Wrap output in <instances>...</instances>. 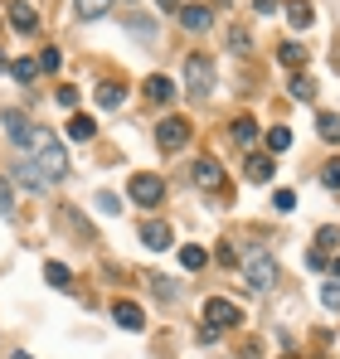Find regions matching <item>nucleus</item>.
<instances>
[{
	"label": "nucleus",
	"mask_w": 340,
	"mask_h": 359,
	"mask_svg": "<svg viewBox=\"0 0 340 359\" xmlns=\"http://www.w3.org/2000/svg\"><path fill=\"white\" fill-rule=\"evenodd\" d=\"M34 165H39V175L49 180V184L68 175V156H63V141L58 136H49V131L34 136Z\"/></svg>",
	"instance_id": "nucleus-1"
},
{
	"label": "nucleus",
	"mask_w": 340,
	"mask_h": 359,
	"mask_svg": "<svg viewBox=\"0 0 340 359\" xmlns=\"http://www.w3.org/2000/svg\"><path fill=\"white\" fill-rule=\"evenodd\" d=\"M243 282H248L253 292H273V287H277V257L263 252V248H253V252L243 257Z\"/></svg>",
	"instance_id": "nucleus-2"
},
{
	"label": "nucleus",
	"mask_w": 340,
	"mask_h": 359,
	"mask_svg": "<svg viewBox=\"0 0 340 359\" xmlns=\"http://www.w3.org/2000/svg\"><path fill=\"white\" fill-rule=\"evenodd\" d=\"M126 194H131V204H141V209H156V204L166 199V180L151 175V170H136V175L126 180Z\"/></svg>",
	"instance_id": "nucleus-3"
},
{
	"label": "nucleus",
	"mask_w": 340,
	"mask_h": 359,
	"mask_svg": "<svg viewBox=\"0 0 340 359\" xmlns=\"http://www.w3.org/2000/svg\"><path fill=\"white\" fill-rule=\"evenodd\" d=\"M185 93L190 97H209L214 93V63L209 59H200V54L185 59Z\"/></svg>",
	"instance_id": "nucleus-4"
},
{
	"label": "nucleus",
	"mask_w": 340,
	"mask_h": 359,
	"mask_svg": "<svg viewBox=\"0 0 340 359\" xmlns=\"http://www.w3.org/2000/svg\"><path fill=\"white\" fill-rule=\"evenodd\" d=\"M190 141V121L185 117H161V126H156V146L161 151H180Z\"/></svg>",
	"instance_id": "nucleus-5"
},
{
	"label": "nucleus",
	"mask_w": 340,
	"mask_h": 359,
	"mask_svg": "<svg viewBox=\"0 0 340 359\" xmlns=\"http://www.w3.org/2000/svg\"><path fill=\"white\" fill-rule=\"evenodd\" d=\"M204 320H209V325H219V330H233L243 316H238V306H233V301L209 297V301H204Z\"/></svg>",
	"instance_id": "nucleus-6"
},
{
	"label": "nucleus",
	"mask_w": 340,
	"mask_h": 359,
	"mask_svg": "<svg viewBox=\"0 0 340 359\" xmlns=\"http://www.w3.org/2000/svg\"><path fill=\"white\" fill-rule=\"evenodd\" d=\"M0 126H5V136H10L15 146H34V136H39V131L30 126V117H25V112H15V107L0 117Z\"/></svg>",
	"instance_id": "nucleus-7"
},
{
	"label": "nucleus",
	"mask_w": 340,
	"mask_h": 359,
	"mask_svg": "<svg viewBox=\"0 0 340 359\" xmlns=\"http://www.w3.org/2000/svg\"><path fill=\"white\" fill-rule=\"evenodd\" d=\"M112 320L122 325V330H131V335H136V330H146V311H141L136 301H117V306H112Z\"/></svg>",
	"instance_id": "nucleus-8"
},
{
	"label": "nucleus",
	"mask_w": 340,
	"mask_h": 359,
	"mask_svg": "<svg viewBox=\"0 0 340 359\" xmlns=\"http://www.w3.org/2000/svg\"><path fill=\"white\" fill-rule=\"evenodd\" d=\"M190 175H195L200 189H224V170H219V161H209V156H204V161H195V170H190Z\"/></svg>",
	"instance_id": "nucleus-9"
},
{
	"label": "nucleus",
	"mask_w": 340,
	"mask_h": 359,
	"mask_svg": "<svg viewBox=\"0 0 340 359\" xmlns=\"http://www.w3.org/2000/svg\"><path fill=\"white\" fill-rule=\"evenodd\" d=\"M10 175H15V184H25V189H34V194H44V184H49V180L39 175V165H34V161H15V165H10Z\"/></svg>",
	"instance_id": "nucleus-10"
},
{
	"label": "nucleus",
	"mask_w": 340,
	"mask_h": 359,
	"mask_svg": "<svg viewBox=\"0 0 340 359\" xmlns=\"http://www.w3.org/2000/svg\"><path fill=\"white\" fill-rule=\"evenodd\" d=\"M180 25H185L190 34H204V29L214 25V15H209V5H180Z\"/></svg>",
	"instance_id": "nucleus-11"
},
{
	"label": "nucleus",
	"mask_w": 340,
	"mask_h": 359,
	"mask_svg": "<svg viewBox=\"0 0 340 359\" xmlns=\"http://www.w3.org/2000/svg\"><path fill=\"white\" fill-rule=\"evenodd\" d=\"M10 25H15L20 34H34V29H39V15H34V5H30V0H15V5H10Z\"/></svg>",
	"instance_id": "nucleus-12"
},
{
	"label": "nucleus",
	"mask_w": 340,
	"mask_h": 359,
	"mask_svg": "<svg viewBox=\"0 0 340 359\" xmlns=\"http://www.w3.org/2000/svg\"><path fill=\"white\" fill-rule=\"evenodd\" d=\"M146 97H151L156 107H166V102H175V83H170L166 73H151V78H146Z\"/></svg>",
	"instance_id": "nucleus-13"
},
{
	"label": "nucleus",
	"mask_w": 340,
	"mask_h": 359,
	"mask_svg": "<svg viewBox=\"0 0 340 359\" xmlns=\"http://www.w3.org/2000/svg\"><path fill=\"white\" fill-rule=\"evenodd\" d=\"M282 15H287V25H292V29H311V25H316V15H311V5H306V0H287Z\"/></svg>",
	"instance_id": "nucleus-14"
},
{
	"label": "nucleus",
	"mask_w": 340,
	"mask_h": 359,
	"mask_svg": "<svg viewBox=\"0 0 340 359\" xmlns=\"http://www.w3.org/2000/svg\"><path fill=\"white\" fill-rule=\"evenodd\" d=\"M141 243H146L151 252H166V248H170V229H166V224H156V219H146V224H141Z\"/></svg>",
	"instance_id": "nucleus-15"
},
{
	"label": "nucleus",
	"mask_w": 340,
	"mask_h": 359,
	"mask_svg": "<svg viewBox=\"0 0 340 359\" xmlns=\"http://www.w3.org/2000/svg\"><path fill=\"white\" fill-rule=\"evenodd\" d=\"M243 175L253 180V184H268L273 180V156H248L243 161Z\"/></svg>",
	"instance_id": "nucleus-16"
},
{
	"label": "nucleus",
	"mask_w": 340,
	"mask_h": 359,
	"mask_svg": "<svg viewBox=\"0 0 340 359\" xmlns=\"http://www.w3.org/2000/svg\"><path fill=\"white\" fill-rule=\"evenodd\" d=\"M122 102H126V88H122V83H112V78H107V83H98V107L117 112Z\"/></svg>",
	"instance_id": "nucleus-17"
},
{
	"label": "nucleus",
	"mask_w": 340,
	"mask_h": 359,
	"mask_svg": "<svg viewBox=\"0 0 340 359\" xmlns=\"http://www.w3.org/2000/svg\"><path fill=\"white\" fill-rule=\"evenodd\" d=\"M93 136H98V121H93V117H83V112H78V117L68 121V141H78V146H88Z\"/></svg>",
	"instance_id": "nucleus-18"
},
{
	"label": "nucleus",
	"mask_w": 340,
	"mask_h": 359,
	"mask_svg": "<svg viewBox=\"0 0 340 359\" xmlns=\"http://www.w3.org/2000/svg\"><path fill=\"white\" fill-rule=\"evenodd\" d=\"M44 282L58 287V292H68V287H73V272H68L63 262H44Z\"/></svg>",
	"instance_id": "nucleus-19"
},
{
	"label": "nucleus",
	"mask_w": 340,
	"mask_h": 359,
	"mask_svg": "<svg viewBox=\"0 0 340 359\" xmlns=\"http://www.w3.org/2000/svg\"><path fill=\"white\" fill-rule=\"evenodd\" d=\"M204 262H209V252H204V248H195V243H190V248H180V267H185V272H204Z\"/></svg>",
	"instance_id": "nucleus-20"
},
{
	"label": "nucleus",
	"mask_w": 340,
	"mask_h": 359,
	"mask_svg": "<svg viewBox=\"0 0 340 359\" xmlns=\"http://www.w3.org/2000/svg\"><path fill=\"white\" fill-rule=\"evenodd\" d=\"M73 10H78V20H103L112 10V0H73Z\"/></svg>",
	"instance_id": "nucleus-21"
},
{
	"label": "nucleus",
	"mask_w": 340,
	"mask_h": 359,
	"mask_svg": "<svg viewBox=\"0 0 340 359\" xmlns=\"http://www.w3.org/2000/svg\"><path fill=\"white\" fill-rule=\"evenodd\" d=\"M316 131H321V141L340 146V117L336 112H321V117H316Z\"/></svg>",
	"instance_id": "nucleus-22"
},
{
	"label": "nucleus",
	"mask_w": 340,
	"mask_h": 359,
	"mask_svg": "<svg viewBox=\"0 0 340 359\" xmlns=\"http://www.w3.org/2000/svg\"><path fill=\"white\" fill-rule=\"evenodd\" d=\"M277 59H282L287 68H301V63H306V49H301L296 39H287V44H277Z\"/></svg>",
	"instance_id": "nucleus-23"
},
{
	"label": "nucleus",
	"mask_w": 340,
	"mask_h": 359,
	"mask_svg": "<svg viewBox=\"0 0 340 359\" xmlns=\"http://www.w3.org/2000/svg\"><path fill=\"white\" fill-rule=\"evenodd\" d=\"M233 141H238V146H253V141H258V121L238 117V121H233Z\"/></svg>",
	"instance_id": "nucleus-24"
},
{
	"label": "nucleus",
	"mask_w": 340,
	"mask_h": 359,
	"mask_svg": "<svg viewBox=\"0 0 340 359\" xmlns=\"http://www.w3.org/2000/svg\"><path fill=\"white\" fill-rule=\"evenodd\" d=\"M10 73H15V83H34L39 78V59H15Z\"/></svg>",
	"instance_id": "nucleus-25"
},
{
	"label": "nucleus",
	"mask_w": 340,
	"mask_h": 359,
	"mask_svg": "<svg viewBox=\"0 0 340 359\" xmlns=\"http://www.w3.org/2000/svg\"><path fill=\"white\" fill-rule=\"evenodd\" d=\"M287 146H292V131H287V126H273V131H268V151H273V156H282Z\"/></svg>",
	"instance_id": "nucleus-26"
},
{
	"label": "nucleus",
	"mask_w": 340,
	"mask_h": 359,
	"mask_svg": "<svg viewBox=\"0 0 340 359\" xmlns=\"http://www.w3.org/2000/svg\"><path fill=\"white\" fill-rule=\"evenodd\" d=\"M321 184H326V189H340V156H331V161L321 165Z\"/></svg>",
	"instance_id": "nucleus-27"
},
{
	"label": "nucleus",
	"mask_w": 340,
	"mask_h": 359,
	"mask_svg": "<svg viewBox=\"0 0 340 359\" xmlns=\"http://www.w3.org/2000/svg\"><path fill=\"white\" fill-rule=\"evenodd\" d=\"M292 97H296V102H311V97H316L311 78H301V73H296V78H292Z\"/></svg>",
	"instance_id": "nucleus-28"
},
{
	"label": "nucleus",
	"mask_w": 340,
	"mask_h": 359,
	"mask_svg": "<svg viewBox=\"0 0 340 359\" xmlns=\"http://www.w3.org/2000/svg\"><path fill=\"white\" fill-rule=\"evenodd\" d=\"M321 306H326V311H340V282H336V277L321 287Z\"/></svg>",
	"instance_id": "nucleus-29"
},
{
	"label": "nucleus",
	"mask_w": 340,
	"mask_h": 359,
	"mask_svg": "<svg viewBox=\"0 0 340 359\" xmlns=\"http://www.w3.org/2000/svg\"><path fill=\"white\" fill-rule=\"evenodd\" d=\"M93 204H98V214H122V199H117L112 189H103V194H98Z\"/></svg>",
	"instance_id": "nucleus-30"
},
{
	"label": "nucleus",
	"mask_w": 340,
	"mask_h": 359,
	"mask_svg": "<svg viewBox=\"0 0 340 359\" xmlns=\"http://www.w3.org/2000/svg\"><path fill=\"white\" fill-rule=\"evenodd\" d=\"M336 243H340V229H316V248H321V252H331Z\"/></svg>",
	"instance_id": "nucleus-31"
},
{
	"label": "nucleus",
	"mask_w": 340,
	"mask_h": 359,
	"mask_svg": "<svg viewBox=\"0 0 340 359\" xmlns=\"http://www.w3.org/2000/svg\"><path fill=\"white\" fill-rule=\"evenodd\" d=\"M58 63H63L58 49H44V54H39V68H44V73H58Z\"/></svg>",
	"instance_id": "nucleus-32"
},
{
	"label": "nucleus",
	"mask_w": 340,
	"mask_h": 359,
	"mask_svg": "<svg viewBox=\"0 0 340 359\" xmlns=\"http://www.w3.org/2000/svg\"><path fill=\"white\" fill-rule=\"evenodd\" d=\"M273 204H277V214H292V209H296V194H292V189H277Z\"/></svg>",
	"instance_id": "nucleus-33"
},
{
	"label": "nucleus",
	"mask_w": 340,
	"mask_h": 359,
	"mask_svg": "<svg viewBox=\"0 0 340 359\" xmlns=\"http://www.w3.org/2000/svg\"><path fill=\"white\" fill-rule=\"evenodd\" d=\"M15 209V189H10V180H0V214H10Z\"/></svg>",
	"instance_id": "nucleus-34"
},
{
	"label": "nucleus",
	"mask_w": 340,
	"mask_h": 359,
	"mask_svg": "<svg viewBox=\"0 0 340 359\" xmlns=\"http://www.w3.org/2000/svg\"><path fill=\"white\" fill-rule=\"evenodd\" d=\"M151 287H156V297H161V301H175V287H170L166 277H151Z\"/></svg>",
	"instance_id": "nucleus-35"
},
{
	"label": "nucleus",
	"mask_w": 340,
	"mask_h": 359,
	"mask_svg": "<svg viewBox=\"0 0 340 359\" xmlns=\"http://www.w3.org/2000/svg\"><path fill=\"white\" fill-rule=\"evenodd\" d=\"M219 335H224V330H219V325H209V320H204V325H200V345H214V340H219Z\"/></svg>",
	"instance_id": "nucleus-36"
},
{
	"label": "nucleus",
	"mask_w": 340,
	"mask_h": 359,
	"mask_svg": "<svg viewBox=\"0 0 340 359\" xmlns=\"http://www.w3.org/2000/svg\"><path fill=\"white\" fill-rule=\"evenodd\" d=\"M58 102L63 107H78V88H58Z\"/></svg>",
	"instance_id": "nucleus-37"
},
{
	"label": "nucleus",
	"mask_w": 340,
	"mask_h": 359,
	"mask_svg": "<svg viewBox=\"0 0 340 359\" xmlns=\"http://www.w3.org/2000/svg\"><path fill=\"white\" fill-rule=\"evenodd\" d=\"M306 267H316V272H321V267H326V252H321V248H311V252H306Z\"/></svg>",
	"instance_id": "nucleus-38"
},
{
	"label": "nucleus",
	"mask_w": 340,
	"mask_h": 359,
	"mask_svg": "<svg viewBox=\"0 0 340 359\" xmlns=\"http://www.w3.org/2000/svg\"><path fill=\"white\" fill-rule=\"evenodd\" d=\"M219 262H224V267H238V252H233L228 243H224V248H219Z\"/></svg>",
	"instance_id": "nucleus-39"
},
{
	"label": "nucleus",
	"mask_w": 340,
	"mask_h": 359,
	"mask_svg": "<svg viewBox=\"0 0 340 359\" xmlns=\"http://www.w3.org/2000/svg\"><path fill=\"white\" fill-rule=\"evenodd\" d=\"M156 10H180V0H156Z\"/></svg>",
	"instance_id": "nucleus-40"
},
{
	"label": "nucleus",
	"mask_w": 340,
	"mask_h": 359,
	"mask_svg": "<svg viewBox=\"0 0 340 359\" xmlns=\"http://www.w3.org/2000/svg\"><path fill=\"white\" fill-rule=\"evenodd\" d=\"M331 277H336V282H340V257H336V262H331Z\"/></svg>",
	"instance_id": "nucleus-41"
},
{
	"label": "nucleus",
	"mask_w": 340,
	"mask_h": 359,
	"mask_svg": "<svg viewBox=\"0 0 340 359\" xmlns=\"http://www.w3.org/2000/svg\"><path fill=\"white\" fill-rule=\"evenodd\" d=\"M0 73H5V54H0Z\"/></svg>",
	"instance_id": "nucleus-42"
},
{
	"label": "nucleus",
	"mask_w": 340,
	"mask_h": 359,
	"mask_svg": "<svg viewBox=\"0 0 340 359\" xmlns=\"http://www.w3.org/2000/svg\"><path fill=\"white\" fill-rule=\"evenodd\" d=\"M10 359H30V355H10Z\"/></svg>",
	"instance_id": "nucleus-43"
}]
</instances>
